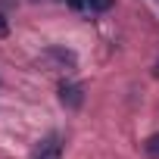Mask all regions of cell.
Returning <instances> with one entry per match:
<instances>
[{
	"mask_svg": "<svg viewBox=\"0 0 159 159\" xmlns=\"http://www.w3.org/2000/svg\"><path fill=\"white\" fill-rule=\"evenodd\" d=\"M31 159H62V137L53 131L44 140H38L31 150Z\"/></svg>",
	"mask_w": 159,
	"mask_h": 159,
	"instance_id": "obj_1",
	"label": "cell"
},
{
	"mask_svg": "<svg viewBox=\"0 0 159 159\" xmlns=\"http://www.w3.org/2000/svg\"><path fill=\"white\" fill-rule=\"evenodd\" d=\"M59 103L69 106V109H78L84 103V88L81 84H62L59 88Z\"/></svg>",
	"mask_w": 159,
	"mask_h": 159,
	"instance_id": "obj_2",
	"label": "cell"
},
{
	"mask_svg": "<svg viewBox=\"0 0 159 159\" xmlns=\"http://www.w3.org/2000/svg\"><path fill=\"white\" fill-rule=\"evenodd\" d=\"M112 7V0H81V10H91V13H106Z\"/></svg>",
	"mask_w": 159,
	"mask_h": 159,
	"instance_id": "obj_3",
	"label": "cell"
},
{
	"mask_svg": "<svg viewBox=\"0 0 159 159\" xmlns=\"http://www.w3.org/2000/svg\"><path fill=\"white\" fill-rule=\"evenodd\" d=\"M143 153H147L150 159H159V131H156V134H150V137L143 140Z\"/></svg>",
	"mask_w": 159,
	"mask_h": 159,
	"instance_id": "obj_4",
	"label": "cell"
},
{
	"mask_svg": "<svg viewBox=\"0 0 159 159\" xmlns=\"http://www.w3.org/2000/svg\"><path fill=\"white\" fill-rule=\"evenodd\" d=\"M7 34H10V25L3 22V16H0V38H7Z\"/></svg>",
	"mask_w": 159,
	"mask_h": 159,
	"instance_id": "obj_5",
	"label": "cell"
},
{
	"mask_svg": "<svg viewBox=\"0 0 159 159\" xmlns=\"http://www.w3.org/2000/svg\"><path fill=\"white\" fill-rule=\"evenodd\" d=\"M156 75H159V62H156Z\"/></svg>",
	"mask_w": 159,
	"mask_h": 159,
	"instance_id": "obj_6",
	"label": "cell"
}]
</instances>
